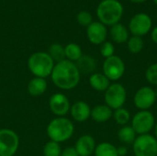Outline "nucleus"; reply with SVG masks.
<instances>
[{
    "label": "nucleus",
    "instance_id": "21",
    "mask_svg": "<svg viewBox=\"0 0 157 156\" xmlns=\"http://www.w3.org/2000/svg\"><path fill=\"white\" fill-rule=\"evenodd\" d=\"M137 137L135 131L132 126H122L118 131V138L119 140L125 144H132Z\"/></svg>",
    "mask_w": 157,
    "mask_h": 156
},
{
    "label": "nucleus",
    "instance_id": "8",
    "mask_svg": "<svg viewBox=\"0 0 157 156\" xmlns=\"http://www.w3.org/2000/svg\"><path fill=\"white\" fill-rule=\"evenodd\" d=\"M19 147V137L10 129H0V156H14Z\"/></svg>",
    "mask_w": 157,
    "mask_h": 156
},
{
    "label": "nucleus",
    "instance_id": "33",
    "mask_svg": "<svg viewBox=\"0 0 157 156\" xmlns=\"http://www.w3.org/2000/svg\"><path fill=\"white\" fill-rule=\"evenodd\" d=\"M151 37H152V40L155 43L157 44V27L155 28L152 31V34H151Z\"/></svg>",
    "mask_w": 157,
    "mask_h": 156
},
{
    "label": "nucleus",
    "instance_id": "20",
    "mask_svg": "<svg viewBox=\"0 0 157 156\" xmlns=\"http://www.w3.org/2000/svg\"><path fill=\"white\" fill-rule=\"evenodd\" d=\"M111 39L117 43H124L129 40V31L127 28L120 23L113 25L110 29Z\"/></svg>",
    "mask_w": 157,
    "mask_h": 156
},
{
    "label": "nucleus",
    "instance_id": "37",
    "mask_svg": "<svg viewBox=\"0 0 157 156\" xmlns=\"http://www.w3.org/2000/svg\"><path fill=\"white\" fill-rule=\"evenodd\" d=\"M154 1H155V3L157 5V0H154Z\"/></svg>",
    "mask_w": 157,
    "mask_h": 156
},
{
    "label": "nucleus",
    "instance_id": "3",
    "mask_svg": "<svg viewBox=\"0 0 157 156\" xmlns=\"http://www.w3.org/2000/svg\"><path fill=\"white\" fill-rule=\"evenodd\" d=\"M54 65V61L48 52L44 51L34 52L28 60V68L34 77L46 78L50 76Z\"/></svg>",
    "mask_w": 157,
    "mask_h": 156
},
{
    "label": "nucleus",
    "instance_id": "19",
    "mask_svg": "<svg viewBox=\"0 0 157 156\" xmlns=\"http://www.w3.org/2000/svg\"><path fill=\"white\" fill-rule=\"evenodd\" d=\"M75 64L80 71V73L92 74L95 73L97 63L95 59L89 55H83L77 62H75Z\"/></svg>",
    "mask_w": 157,
    "mask_h": 156
},
{
    "label": "nucleus",
    "instance_id": "12",
    "mask_svg": "<svg viewBox=\"0 0 157 156\" xmlns=\"http://www.w3.org/2000/svg\"><path fill=\"white\" fill-rule=\"evenodd\" d=\"M49 108L56 117H65L70 111L71 104L64 94L55 93L49 99Z\"/></svg>",
    "mask_w": 157,
    "mask_h": 156
},
{
    "label": "nucleus",
    "instance_id": "11",
    "mask_svg": "<svg viewBox=\"0 0 157 156\" xmlns=\"http://www.w3.org/2000/svg\"><path fill=\"white\" fill-rule=\"evenodd\" d=\"M152 28V19L151 17L144 13H139L132 17L130 21L129 29L133 36H144L146 35Z\"/></svg>",
    "mask_w": 157,
    "mask_h": 156
},
{
    "label": "nucleus",
    "instance_id": "24",
    "mask_svg": "<svg viewBox=\"0 0 157 156\" xmlns=\"http://www.w3.org/2000/svg\"><path fill=\"white\" fill-rule=\"evenodd\" d=\"M113 118H114V120L116 121V123L121 126H126L132 120L131 113L125 108H120L114 110Z\"/></svg>",
    "mask_w": 157,
    "mask_h": 156
},
{
    "label": "nucleus",
    "instance_id": "17",
    "mask_svg": "<svg viewBox=\"0 0 157 156\" xmlns=\"http://www.w3.org/2000/svg\"><path fill=\"white\" fill-rule=\"evenodd\" d=\"M48 87V84L45 78L40 77H33L29 80L27 86L28 92L32 97H40L43 95Z\"/></svg>",
    "mask_w": 157,
    "mask_h": 156
},
{
    "label": "nucleus",
    "instance_id": "30",
    "mask_svg": "<svg viewBox=\"0 0 157 156\" xmlns=\"http://www.w3.org/2000/svg\"><path fill=\"white\" fill-rule=\"evenodd\" d=\"M100 53L103 57L106 58H109V57H111L114 54V51H115V48H114V45L109 42V41H105L103 42L101 45H100Z\"/></svg>",
    "mask_w": 157,
    "mask_h": 156
},
{
    "label": "nucleus",
    "instance_id": "36",
    "mask_svg": "<svg viewBox=\"0 0 157 156\" xmlns=\"http://www.w3.org/2000/svg\"><path fill=\"white\" fill-rule=\"evenodd\" d=\"M155 95H156V97H157V87L155 89Z\"/></svg>",
    "mask_w": 157,
    "mask_h": 156
},
{
    "label": "nucleus",
    "instance_id": "18",
    "mask_svg": "<svg viewBox=\"0 0 157 156\" xmlns=\"http://www.w3.org/2000/svg\"><path fill=\"white\" fill-rule=\"evenodd\" d=\"M89 85L98 92H105L110 86V81L103 74V73H94L89 76Z\"/></svg>",
    "mask_w": 157,
    "mask_h": 156
},
{
    "label": "nucleus",
    "instance_id": "4",
    "mask_svg": "<svg viewBox=\"0 0 157 156\" xmlns=\"http://www.w3.org/2000/svg\"><path fill=\"white\" fill-rule=\"evenodd\" d=\"M98 17L102 24L113 26L123 15V6L118 0H103L97 9Z\"/></svg>",
    "mask_w": 157,
    "mask_h": 156
},
{
    "label": "nucleus",
    "instance_id": "32",
    "mask_svg": "<svg viewBox=\"0 0 157 156\" xmlns=\"http://www.w3.org/2000/svg\"><path fill=\"white\" fill-rule=\"evenodd\" d=\"M117 152L119 156H126L128 154V148L125 145H121L117 147Z\"/></svg>",
    "mask_w": 157,
    "mask_h": 156
},
{
    "label": "nucleus",
    "instance_id": "2",
    "mask_svg": "<svg viewBox=\"0 0 157 156\" xmlns=\"http://www.w3.org/2000/svg\"><path fill=\"white\" fill-rule=\"evenodd\" d=\"M46 132L51 141L58 143H64L74 135L75 125L71 120L65 117H56L47 125Z\"/></svg>",
    "mask_w": 157,
    "mask_h": 156
},
{
    "label": "nucleus",
    "instance_id": "23",
    "mask_svg": "<svg viewBox=\"0 0 157 156\" xmlns=\"http://www.w3.org/2000/svg\"><path fill=\"white\" fill-rule=\"evenodd\" d=\"M95 156H119L117 152V147L110 143H100L96 146Z\"/></svg>",
    "mask_w": 157,
    "mask_h": 156
},
{
    "label": "nucleus",
    "instance_id": "22",
    "mask_svg": "<svg viewBox=\"0 0 157 156\" xmlns=\"http://www.w3.org/2000/svg\"><path fill=\"white\" fill-rule=\"evenodd\" d=\"M64 53H65V59L73 63L77 62L83 56L81 47L74 42L68 43L64 47Z\"/></svg>",
    "mask_w": 157,
    "mask_h": 156
},
{
    "label": "nucleus",
    "instance_id": "35",
    "mask_svg": "<svg viewBox=\"0 0 157 156\" xmlns=\"http://www.w3.org/2000/svg\"><path fill=\"white\" fill-rule=\"evenodd\" d=\"M132 2H134V3H142V2H144V1H145V0H131Z\"/></svg>",
    "mask_w": 157,
    "mask_h": 156
},
{
    "label": "nucleus",
    "instance_id": "10",
    "mask_svg": "<svg viewBox=\"0 0 157 156\" xmlns=\"http://www.w3.org/2000/svg\"><path fill=\"white\" fill-rule=\"evenodd\" d=\"M156 99L155 89L146 86L136 91L133 97V104L139 110H149L155 104Z\"/></svg>",
    "mask_w": 157,
    "mask_h": 156
},
{
    "label": "nucleus",
    "instance_id": "34",
    "mask_svg": "<svg viewBox=\"0 0 157 156\" xmlns=\"http://www.w3.org/2000/svg\"><path fill=\"white\" fill-rule=\"evenodd\" d=\"M154 131H155V138L157 140V122H155V128H154Z\"/></svg>",
    "mask_w": 157,
    "mask_h": 156
},
{
    "label": "nucleus",
    "instance_id": "14",
    "mask_svg": "<svg viewBox=\"0 0 157 156\" xmlns=\"http://www.w3.org/2000/svg\"><path fill=\"white\" fill-rule=\"evenodd\" d=\"M69 113L75 121L85 122L91 116V108L86 102L80 100L71 105Z\"/></svg>",
    "mask_w": 157,
    "mask_h": 156
},
{
    "label": "nucleus",
    "instance_id": "26",
    "mask_svg": "<svg viewBox=\"0 0 157 156\" xmlns=\"http://www.w3.org/2000/svg\"><path fill=\"white\" fill-rule=\"evenodd\" d=\"M144 40L142 39V37L139 36H132L127 41L128 50L133 54H137L141 52L142 50L144 49Z\"/></svg>",
    "mask_w": 157,
    "mask_h": 156
},
{
    "label": "nucleus",
    "instance_id": "13",
    "mask_svg": "<svg viewBox=\"0 0 157 156\" xmlns=\"http://www.w3.org/2000/svg\"><path fill=\"white\" fill-rule=\"evenodd\" d=\"M87 39L92 44L95 45H101L103 42L106 41L108 30L104 24L101 22H92L86 29Z\"/></svg>",
    "mask_w": 157,
    "mask_h": 156
},
{
    "label": "nucleus",
    "instance_id": "1",
    "mask_svg": "<svg viewBox=\"0 0 157 156\" xmlns=\"http://www.w3.org/2000/svg\"><path fill=\"white\" fill-rule=\"evenodd\" d=\"M51 77L52 83L58 88L71 90L78 86L81 73L75 63L65 59L55 63Z\"/></svg>",
    "mask_w": 157,
    "mask_h": 156
},
{
    "label": "nucleus",
    "instance_id": "25",
    "mask_svg": "<svg viewBox=\"0 0 157 156\" xmlns=\"http://www.w3.org/2000/svg\"><path fill=\"white\" fill-rule=\"evenodd\" d=\"M49 55L54 61V63H59L63 60H65L64 47L59 43H53L50 46L48 51Z\"/></svg>",
    "mask_w": 157,
    "mask_h": 156
},
{
    "label": "nucleus",
    "instance_id": "15",
    "mask_svg": "<svg viewBox=\"0 0 157 156\" xmlns=\"http://www.w3.org/2000/svg\"><path fill=\"white\" fill-rule=\"evenodd\" d=\"M96 141L94 137L89 134L82 135L78 138L74 146L79 156H91L96 149Z\"/></svg>",
    "mask_w": 157,
    "mask_h": 156
},
{
    "label": "nucleus",
    "instance_id": "29",
    "mask_svg": "<svg viewBox=\"0 0 157 156\" xmlns=\"http://www.w3.org/2000/svg\"><path fill=\"white\" fill-rule=\"evenodd\" d=\"M76 19H77L78 24L81 26H84V27H88L93 22L92 21V19H93L92 16L87 11H80L77 14Z\"/></svg>",
    "mask_w": 157,
    "mask_h": 156
},
{
    "label": "nucleus",
    "instance_id": "16",
    "mask_svg": "<svg viewBox=\"0 0 157 156\" xmlns=\"http://www.w3.org/2000/svg\"><path fill=\"white\" fill-rule=\"evenodd\" d=\"M113 117V110L108 107L106 104L97 105L93 108H91V116L92 120L98 123H104L109 121Z\"/></svg>",
    "mask_w": 157,
    "mask_h": 156
},
{
    "label": "nucleus",
    "instance_id": "6",
    "mask_svg": "<svg viewBox=\"0 0 157 156\" xmlns=\"http://www.w3.org/2000/svg\"><path fill=\"white\" fill-rule=\"evenodd\" d=\"M132 127L137 135L150 134L155 125V118L149 110H139L132 118Z\"/></svg>",
    "mask_w": 157,
    "mask_h": 156
},
{
    "label": "nucleus",
    "instance_id": "7",
    "mask_svg": "<svg viewBox=\"0 0 157 156\" xmlns=\"http://www.w3.org/2000/svg\"><path fill=\"white\" fill-rule=\"evenodd\" d=\"M134 156H157V140L151 134L138 135L132 143Z\"/></svg>",
    "mask_w": 157,
    "mask_h": 156
},
{
    "label": "nucleus",
    "instance_id": "9",
    "mask_svg": "<svg viewBox=\"0 0 157 156\" xmlns=\"http://www.w3.org/2000/svg\"><path fill=\"white\" fill-rule=\"evenodd\" d=\"M102 70L103 74L109 81L116 82L123 76L125 73V63L121 57L113 55L105 59Z\"/></svg>",
    "mask_w": 157,
    "mask_h": 156
},
{
    "label": "nucleus",
    "instance_id": "5",
    "mask_svg": "<svg viewBox=\"0 0 157 156\" xmlns=\"http://www.w3.org/2000/svg\"><path fill=\"white\" fill-rule=\"evenodd\" d=\"M105 104L112 110L123 108L127 99V91L124 86L120 83H113L104 92Z\"/></svg>",
    "mask_w": 157,
    "mask_h": 156
},
{
    "label": "nucleus",
    "instance_id": "28",
    "mask_svg": "<svg viewBox=\"0 0 157 156\" xmlns=\"http://www.w3.org/2000/svg\"><path fill=\"white\" fill-rule=\"evenodd\" d=\"M145 78L148 83L157 86V63L151 64L147 68L145 72Z\"/></svg>",
    "mask_w": 157,
    "mask_h": 156
},
{
    "label": "nucleus",
    "instance_id": "31",
    "mask_svg": "<svg viewBox=\"0 0 157 156\" xmlns=\"http://www.w3.org/2000/svg\"><path fill=\"white\" fill-rule=\"evenodd\" d=\"M61 156H79L74 146H68L62 151Z\"/></svg>",
    "mask_w": 157,
    "mask_h": 156
},
{
    "label": "nucleus",
    "instance_id": "27",
    "mask_svg": "<svg viewBox=\"0 0 157 156\" xmlns=\"http://www.w3.org/2000/svg\"><path fill=\"white\" fill-rule=\"evenodd\" d=\"M42 153L43 156H61L62 148L60 143L50 140L43 146Z\"/></svg>",
    "mask_w": 157,
    "mask_h": 156
}]
</instances>
